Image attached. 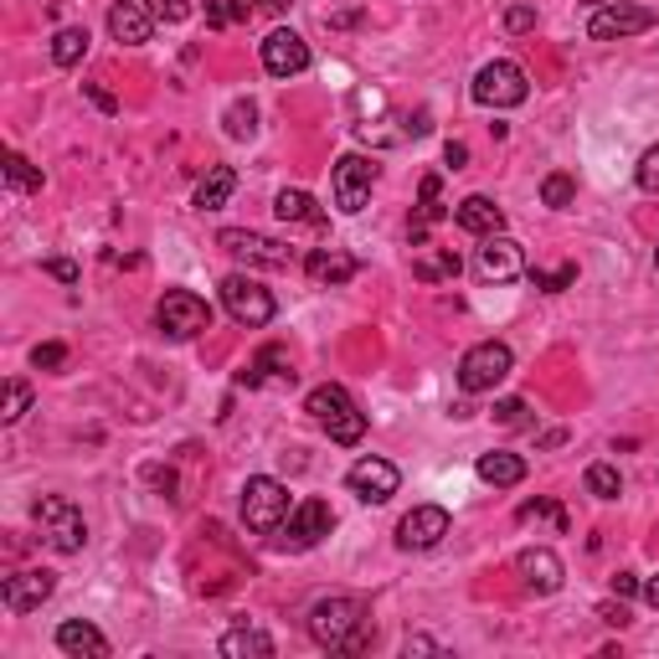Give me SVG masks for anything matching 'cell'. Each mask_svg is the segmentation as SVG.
<instances>
[{
    "instance_id": "cell-1",
    "label": "cell",
    "mask_w": 659,
    "mask_h": 659,
    "mask_svg": "<svg viewBox=\"0 0 659 659\" xmlns=\"http://www.w3.org/2000/svg\"><path fill=\"white\" fill-rule=\"evenodd\" d=\"M309 639L325 644L330 655H361L372 649V613L361 598H320L309 609Z\"/></svg>"
},
{
    "instance_id": "cell-2",
    "label": "cell",
    "mask_w": 659,
    "mask_h": 659,
    "mask_svg": "<svg viewBox=\"0 0 659 659\" xmlns=\"http://www.w3.org/2000/svg\"><path fill=\"white\" fill-rule=\"evenodd\" d=\"M305 412L315 418V423L330 433L336 443H361L366 439V412L355 407V397L340 382H325V387H315L305 397Z\"/></svg>"
},
{
    "instance_id": "cell-3",
    "label": "cell",
    "mask_w": 659,
    "mask_h": 659,
    "mask_svg": "<svg viewBox=\"0 0 659 659\" xmlns=\"http://www.w3.org/2000/svg\"><path fill=\"white\" fill-rule=\"evenodd\" d=\"M32 515H36V525H42V542H47L52 552H63V557L83 552L88 525H83V510L72 505L68 495H42L32 505Z\"/></svg>"
},
{
    "instance_id": "cell-4",
    "label": "cell",
    "mask_w": 659,
    "mask_h": 659,
    "mask_svg": "<svg viewBox=\"0 0 659 659\" xmlns=\"http://www.w3.org/2000/svg\"><path fill=\"white\" fill-rule=\"evenodd\" d=\"M510 366H515V355H510L505 340H479V345L464 351V361H458V387L469 391V397L495 391L510 376Z\"/></svg>"
},
{
    "instance_id": "cell-5",
    "label": "cell",
    "mask_w": 659,
    "mask_h": 659,
    "mask_svg": "<svg viewBox=\"0 0 659 659\" xmlns=\"http://www.w3.org/2000/svg\"><path fill=\"white\" fill-rule=\"evenodd\" d=\"M288 521V490L269 474H258L242 485V525L258 531V536H273L279 525Z\"/></svg>"
},
{
    "instance_id": "cell-6",
    "label": "cell",
    "mask_w": 659,
    "mask_h": 659,
    "mask_svg": "<svg viewBox=\"0 0 659 659\" xmlns=\"http://www.w3.org/2000/svg\"><path fill=\"white\" fill-rule=\"evenodd\" d=\"M474 103H485V109H515V103H525V93H531V83H525L521 63H510V57H495V63H485V68L474 72Z\"/></svg>"
},
{
    "instance_id": "cell-7",
    "label": "cell",
    "mask_w": 659,
    "mask_h": 659,
    "mask_svg": "<svg viewBox=\"0 0 659 659\" xmlns=\"http://www.w3.org/2000/svg\"><path fill=\"white\" fill-rule=\"evenodd\" d=\"M155 325L170 340H191V336H202V330H212V305H206L202 294H191V288H170L166 299L155 305Z\"/></svg>"
},
{
    "instance_id": "cell-8",
    "label": "cell",
    "mask_w": 659,
    "mask_h": 659,
    "mask_svg": "<svg viewBox=\"0 0 659 659\" xmlns=\"http://www.w3.org/2000/svg\"><path fill=\"white\" fill-rule=\"evenodd\" d=\"M221 305H227V315H232L237 325H248V330L273 320V294L258 284V279H248V273L221 279Z\"/></svg>"
},
{
    "instance_id": "cell-9",
    "label": "cell",
    "mask_w": 659,
    "mask_h": 659,
    "mask_svg": "<svg viewBox=\"0 0 659 659\" xmlns=\"http://www.w3.org/2000/svg\"><path fill=\"white\" fill-rule=\"evenodd\" d=\"M330 525H336V510L325 500H305L299 510H288V521L279 525V546L284 552H309V546H320L330 536Z\"/></svg>"
},
{
    "instance_id": "cell-10",
    "label": "cell",
    "mask_w": 659,
    "mask_h": 659,
    "mask_svg": "<svg viewBox=\"0 0 659 659\" xmlns=\"http://www.w3.org/2000/svg\"><path fill=\"white\" fill-rule=\"evenodd\" d=\"M376 186V160H366V155H340L336 160V206L345 212V217H355L361 206H366V196H372Z\"/></svg>"
},
{
    "instance_id": "cell-11",
    "label": "cell",
    "mask_w": 659,
    "mask_h": 659,
    "mask_svg": "<svg viewBox=\"0 0 659 659\" xmlns=\"http://www.w3.org/2000/svg\"><path fill=\"white\" fill-rule=\"evenodd\" d=\"M655 26V11L649 5H628V0H613V5H598L588 21L592 42H618V36H639Z\"/></svg>"
},
{
    "instance_id": "cell-12",
    "label": "cell",
    "mask_w": 659,
    "mask_h": 659,
    "mask_svg": "<svg viewBox=\"0 0 659 659\" xmlns=\"http://www.w3.org/2000/svg\"><path fill=\"white\" fill-rule=\"evenodd\" d=\"M345 485H351L355 500L387 505L391 495H397V485H402V474H397V464H387V458H355L351 474H345Z\"/></svg>"
},
{
    "instance_id": "cell-13",
    "label": "cell",
    "mask_w": 659,
    "mask_h": 659,
    "mask_svg": "<svg viewBox=\"0 0 659 659\" xmlns=\"http://www.w3.org/2000/svg\"><path fill=\"white\" fill-rule=\"evenodd\" d=\"M217 242H221V248H227L232 258H242V263H258V269H288V263H294V253H288L284 242H273V237H258V232H248V227H227Z\"/></svg>"
},
{
    "instance_id": "cell-14",
    "label": "cell",
    "mask_w": 659,
    "mask_h": 659,
    "mask_svg": "<svg viewBox=\"0 0 659 659\" xmlns=\"http://www.w3.org/2000/svg\"><path fill=\"white\" fill-rule=\"evenodd\" d=\"M263 68L273 72V78H299V72L309 68V42L299 32H269L263 36Z\"/></svg>"
},
{
    "instance_id": "cell-15",
    "label": "cell",
    "mask_w": 659,
    "mask_h": 659,
    "mask_svg": "<svg viewBox=\"0 0 659 659\" xmlns=\"http://www.w3.org/2000/svg\"><path fill=\"white\" fill-rule=\"evenodd\" d=\"M443 536H448V510L443 505L407 510L402 525H397V546H407V552H428V546H439Z\"/></svg>"
},
{
    "instance_id": "cell-16",
    "label": "cell",
    "mask_w": 659,
    "mask_h": 659,
    "mask_svg": "<svg viewBox=\"0 0 659 659\" xmlns=\"http://www.w3.org/2000/svg\"><path fill=\"white\" fill-rule=\"evenodd\" d=\"M525 273V253L521 242L505 232L485 237V248H479V279H490V284H510V279H521Z\"/></svg>"
},
{
    "instance_id": "cell-17",
    "label": "cell",
    "mask_w": 659,
    "mask_h": 659,
    "mask_svg": "<svg viewBox=\"0 0 659 659\" xmlns=\"http://www.w3.org/2000/svg\"><path fill=\"white\" fill-rule=\"evenodd\" d=\"M52 592H57V577L52 572H16V577H5L0 603H5V613H32L47 603Z\"/></svg>"
},
{
    "instance_id": "cell-18",
    "label": "cell",
    "mask_w": 659,
    "mask_h": 659,
    "mask_svg": "<svg viewBox=\"0 0 659 659\" xmlns=\"http://www.w3.org/2000/svg\"><path fill=\"white\" fill-rule=\"evenodd\" d=\"M515 572H521V582L531 592H557L561 588V577H567V567H561V557L552 552V546H531V552H521L515 557Z\"/></svg>"
},
{
    "instance_id": "cell-19",
    "label": "cell",
    "mask_w": 659,
    "mask_h": 659,
    "mask_svg": "<svg viewBox=\"0 0 659 659\" xmlns=\"http://www.w3.org/2000/svg\"><path fill=\"white\" fill-rule=\"evenodd\" d=\"M150 32H155L150 5H139V0H118V5H109V36H114V42L139 47V42H150Z\"/></svg>"
},
{
    "instance_id": "cell-20",
    "label": "cell",
    "mask_w": 659,
    "mask_h": 659,
    "mask_svg": "<svg viewBox=\"0 0 659 659\" xmlns=\"http://www.w3.org/2000/svg\"><path fill=\"white\" fill-rule=\"evenodd\" d=\"M454 221L464 227V232H474V237L505 232V212H500L490 196H464V202L454 206Z\"/></svg>"
},
{
    "instance_id": "cell-21",
    "label": "cell",
    "mask_w": 659,
    "mask_h": 659,
    "mask_svg": "<svg viewBox=\"0 0 659 659\" xmlns=\"http://www.w3.org/2000/svg\"><path fill=\"white\" fill-rule=\"evenodd\" d=\"M355 269H361V263H355L351 253H340V248H320V253L305 258V273L315 284H351Z\"/></svg>"
},
{
    "instance_id": "cell-22",
    "label": "cell",
    "mask_w": 659,
    "mask_h": 659,
    "mask_svg": "<svg viewBox=\"0 0 659 659\" xmlns=\"http://www.w3.org/2000/svg\"><path fill=\"white\" fill-rule=\"evenodd\" d=\"M57 649H63V655L103 659V655H109V639H103L93 624H83V618H68V624L57 628Z\"/></svg>"
},
{
    "instance_id": "cell-23",
    "label": "cell",
    "mask_w": 659,
    "mask_h": 659,
    "mask_svg": "<svg viewBox=\"0 0 659 659\" xmlns=\"http://www.w3.org/2000/svg\"><path fill=\"white\" fill-rule=\"evenodd\" d=\"M479 479L495 485V490H510V485L525 479V458L521 454H485L479 458Z\"/></svg>"
},
{
    "instance_id": "cell-24",
    "label": "cell",
    "mask_w": 659,
    "mask_h": 659,
    "mask_svg": "<svg viewBox=\"0 0 659 659\" xmlns=\"http://www.w3.org/2000/svg\"><path fill=\"white\" fill-rule=\"evenodd\" d=\"M221 655L227 659H269L273 655V639L263 628H232V634H221Z\"/></svg>"
},
{
    "instance_id": "cell-25",
    "label": "cell",
    "mask_w": 659,
    "mask_h": 659,
    "mask_svg": "<svg viewBox=\"0 0 659 659\" xmlns=\"http://www.w3.org/2000/svg\"><path fill=\"white\" fill-rule=\"evenodd\" d=\"M273 212L284 221H305V227H325V212L320 202L309 196V191H279V202H273Z\"/></svg>"
},
{
    "instance_id": "cell-26",
    "label": "cell",
    "mask_w": 659,
    "mask_h": 659,
    "mask_svg": "<svg viewBox=\"0 0 659 659\" xmlns=\"http://www.w3.org/2000/svg\"><path fill=\"white\" fill-rule=\"evenodd\" d=\"M232 191H237V170L232 166H217L202 181V186H196V212H217V206H227V196H232Z\"/></svg>"
},
{
    "instance_id": "cell-27",
    "label": "cell",
    "mask_w": 659,
    "mask_h": 659,
    "mask_svg": "<svg viewBox=\"0 0 659 659\" xmlns=\"http://www.w3.org/2000/svg\"><path fill=\"white\" fill-rule=\"evenodd\" d=\"M88 57V32L83 26H63V32L52 36V63L57 68H78Z\"/></svg>"
},
{
    "instance_id": "cell-28",
    "label": "cell",
    "mask_w": 659,
    "mask_h": 659,
    "mask_svg": "<svg viewBox=\"0 0 659 659\" xmlns=\"http://www.w3.org/2000/svg\"><path fill=\"white\" fill-rule=\"evenodd\" d=\"M458 269H464V263H458L454 248H433V253H428L412 273H418L423 284H439V279H458Z\"/></svg>"
},
{
    "instance_id": "cell-29",
    "label": "cell",
    "mask_w": 659,
    "mask_h": 659,
    "mask_svg": "<svg viewBox=\"0 0 659 659\" xmlns=\"http://www.w3.org/2000/svg\"><path fill=\"white\" fill-rule=\"evenodd\" d=\"M5 181H11V191H42V170L26 160V155H5Z\"/></svg>"
},
{
    "instance_id": "cell-30",
    "label": "cell",
    "mask_w": 659,
    "mask_h": 659,
    "mask_svg": "<svg viewBox=\"0 0 659 659\" xmlns=\"http://www.w3.org/2000/svg\"><path fill=\"white\" fill-rule=\"evenodd\" d=\"M221 124H227V135L232 139H253L258 135V109L248 99H237L227 114H221Z\"/></svg>"
},
{
    "instance_id": "cell-31",
    "label": "cell",
    "mask_w": 659,
    "mask_h": 659,
    "mask_svg": "<svg viewBox=\"0 0 659 659\" xmlns=\"http://www.w3.org/2000/svg\"><path fill=\"white\" fill-rule=\"evenodd\" d=\"M26 407H32V387H26L21 376H11V382H5V407H0V423H21V418H26Z\"/></svg>"
},
{
    "instance_id": "cell-32",
    "label": "cell",
    "mask_w": 659,
    "mask_h": 659,
    "mask_svg": "<svg viewBox=\"0 0 659 659\" xmlns=\"http://www.w3.org/2000/svg\"><path fill=\"white\" fill-rule=\"evenodd\" d=\"M588 495H598V500H618V495H624L618 469H613V464H592L588 469Z\"/></svg>"
},
{
    "instance_id": "cell-33",
    "label": "cell",
    "mask_w": 659,
    "mask_h": 659,
    "mask_svg": "<svg viewBox=\"0 0 659 659\" xmlns=\"http://www.w3.org/2000/svg\"><path fill=\"white\" fill-rule=\"evenodd\" d=\"M542 202L557 206V212H561V206H572L577 202V181H572V175H561V170H557V175H546V181H542Z\"/></svg>"
},
{
    "instance_id": "cell-34",
    "label": "cell",
    "mask_w": 659,
    "mask_h": 659,
    "mask_svg": "<svg viewBox=\"0 0 659 659\" xmlns=\"http://www.w3.org/2000/svg\"><path fill=\"white\" fill-rule=\"evenodd\" d=\"M495 423L500 428H531L536 418H531V407H525L521 397H505V402H495Z\"/></svg>"
},
{
    "instance_id": "cell-35",
    "label": "cell",
    "mask_w": 659,
    "mask_h": 659,
    "mask_svg": "<svg viewBox=\"0 0 659 659\" xmlns=\"http://www.w3.org/2000/svg\"><path fill=\"white\" fill-rule=\"evenodd\" d=\"M634 181H639V191L659 196V145H649V150L639 155V170H634Z\"/></svg>"
},
{
    "instance_id": "cell-36",
    "label": "cell",
    "mask_w": 659,
    "mask_h": 659,
    "mask_svg": "<svg viewBox=\"0 0 659 659\" xmlns=\"http://www.w3.org/2000/svg\"><path fill=\"white\" fill-rule=\"evenodd\" d=\"M531 284H536V288H546V294H561V288H572V284H577V269H572V263H561L557 273L531 269Z\"/></svg>"
},
{
    "instance_id": "cell-37",
    "label": "cell",
    "mask_w": 659,
    "mask_h": 659,
    "mask_svg": "<svg viewBox=\"0 0 659 659\" xmlns=\"http://www.w3.org/2000/svg\"><path fill=\"white\" fill-rule=\"evenodd\" d=\"M63 361H68V345H57V340H47V345H36V351H32L36 372H57Z\"/></svg>"
},
{
    "instance_id": "cell-38",
    "label": "cell",
    "mask_w": 659,
    "mask_h": 659,
    "mask_svg": "<svg viewBox=\"0 0 659 659\" xmlns=\"http://www.w3.org/2000/svg\"><path fill=\"white\" fill-rule=\"evenodd\" d=\"M150 16L166 21V26H181V21L191 16V5L186 0H150Z\"/></svg>"
},
{
    "instance_id": "cell-39",
    "label": "cell",
    "mask_w": 659,
    "mask_h": 659,
    "mask_svg": "<svg viewBox=\"0 0 659 659\" xmlns=\"http://www.w3.org/2000/svg\"><path fill=\"white\" fill-rule=\"evenodd\" d=\"M536 515H552V521H557V531H567V515H561L552 500H525V505H521V521H536Z\"/></svg>"
},
{
    "instance_id": "cell-40",
    "label": "cell",
    "mask_w": 659,
    "mask_h": 659,
    "mask_svg": "<svg viewBox=\"0 0 659 659\" xmlns=\"http://www.w3.org/2000/svg\"><path fill=\"white\" fill-rule=\"evenodd\" d=\"M531 26H536V5H510L505 11V32H531Z\"/></svg>"
},
{
    "instance_id": "cell-41",
    "label": "cell",
    "mask_w": 659,
    "mask_h": 659,
    "mask_svg": "<svg viewBox=\"0 0 659 659\" xmlns=\"http://www.w3.org/2000/svg\"><path fill=\"white\" fill-rule=\"evenodd\" d=\"M83 93L93 99V109H103V114H114V109H118V99L109 93V88H99V83H83Z\"/></svg>"
},
{
    "instance_id": "cell-42",
    "label": "cell",
    "mask_w": 659,
    "mask_h": 659,
    "mask_svg": "<svg viewBox=\"0 0 659 659\" xmlns=\"http://www.w3.org/2000/svg\"><path fill=\"white\" fill-rule=\"evenodd\" d=\"M42 269H47L52 279H63V284H78V269H72L68 258H47V263H42Z\"/></svg>"
},
{
    "instance_id": "cell-43",
    "label": "cell",
    "mask_w": 659,
    "mask_h": 659,
    "mask_svg": "<svg viewBox=\"0 0 659 659\" xmlns=\"http://www.w3.org/2000/svg\"><path fill=\"white\" fill-rule=\"evenodd\" d=\"M443 160H448L454 170H464V166H469V145H458V139H448V145H443Z\"/></svg>"
},
{
    "instance_id": "cell-44",
    "label": "cell",
    "mask_w": 659,
    "mask_h": 659,
    "mask_svg": "<svg viewBox=\"0 0 659 659\" xmlns=\"http://www.w3.org/2000/svg\"><path fill=\"white\" fill-rule=\"evenodd\" d=\"M248 5H253V16H284L294 0H248Z\"/></svg>"
},
{
    "instance_id": "cell-45",
    "label": "cell",
    "mask_w": 659,
    "mask_h": 659,
    "mask_svg": "<svg viewBox=\"0 0 659 659\" xmlns=\"http://www.w3.org/2000/svg\"><path fill=\"white\" fill-rule=\"evenodd\" d=\"M598 618H603V624H613V628H624L628 624V609H624V603H603V609H598Z\"/></svg>"
},
{
    "instance_id": "cell-46",
    "label": "cell",
    "mask_w": 659,
    "mask_h": 659,
    "mask_svg": "<svg viewBox=\"0 0 659 659\" xmlns=\"http://www.w3.org/2000/svg\"><path fill=\"white\" fill-rule=\"evenodd\" d=\"M639 588H644V582H639L634 572H618V577H613V592H618V598H634Z\"/></svg>"
},
{
    "instance_id": "cell-47",
    "label": "cell",
    "mask_w": 659,
    "mask_h": 659,
    "mask_svg": "<svg viewBox=\"0 0 659 659\" xmlns=\"http://www.w3.org/2000/svg\"><path fill=\"white\" fill-rule=\"evenodd\" d=\"M402 649H407V655H439V644H433V639H407Z\"/></svg>"
},
{
    "instance_id": "cell-48",
    "label": "cell",
    "mask_w": 659,
    "mask_h": 659,
    "mask_svg": "<svg viewBox=\"0 0 659 659\" xmlns=\"http://www.w3.org/2000/svg\"><path fill=\"white\" fill-rule=\"evenodd\" d=\"M639 592H644V603H649V609H659V577H649Z\"/></svg>"
},
{
    "instance_id": "cell-49",
    "label": "cell",
    "mask_w": 659,
    "mask_h": 659,
    "mask_svg": "<svg viewBox=\"0 0 659 659\" xmlns=\"http://www.w3.org/2000/svg\"><path fill=\"white\" fill-rule=\"evenodd\" d=\"M588 5H613V0H588Z\"/></svg>"
},
{
    "instance_id": "cell-50",
    "label": "cell",
    "mask_w": 659,
    "mask_h": 659,
    "mask_svg": "<svg viewBox=\"0 0 659 659\" xmlns=\"http://www.w3.org/2000/svg\"><path fill=\"white\" fill-rule=\"evenodd\" d=\"M655 269H659V248H655Z\"/></svg>"
}]
</instances>
